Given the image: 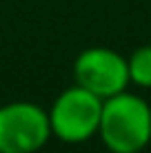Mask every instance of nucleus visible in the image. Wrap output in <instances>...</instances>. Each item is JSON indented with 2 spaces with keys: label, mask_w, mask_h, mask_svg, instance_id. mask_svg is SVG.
<instances>
[{
  "label": "nucleus",
  "mask_w": 151,
  "mask_h": 153,
  "mask_svg": "<svg viewBox=\"0 0 151 153\" xmlns=\"http://www.w3.org/2000/svg\"><path fill=\"white\" fill-rule=\"evenodd\" d=\"M111 153H140L151 142V107L138 93L120 91L102 102L98 129Z\"/></svg>",
  "instance_id": "obj_1"
},
{
  "label": "nucleus",
  "mask_w": 151,
  "mask_h": 153,
  "mask_svg": "<svg viewBox=\"0 0 151 153\" xmlns=\"http://www.w3.org/2000/svg\"><path fill=\"white\" fill-rule=\"evenodd\" d=\"M102 102L96 93L74 82L56 96L54 104L47 109L54 138L67 144H80L98 135L102 118Z\"/></svg>",
  "instance_id": "obj_2"
},
{
  "label": "nucleus",
  "mask_w": 151,
  "mask_h": 153,
  "mask_svg": "<svg viewBox=\"0 0 151 153\" xmlns=\"http://www.w3.org/2000/svg\"><path fill=\"white\" fill-rule=\"evenodd\" d=\"M51 135L49 113L40 104L16 100L0 107V153H38Z\"/></svg>",
  "instance_id": "obj_3"
},
{
  "label": "nucleus",
  "mask_w": 151,
  "mask_h": 153,
  "mask_svg": "<svg viewBox=\"0 0 151 153\" xmlns=\"http://www.w3.org/2000/svg\"><path fill=\"white\" fill-rule=\"evenodd\" d=\"M74 82L102 100L127 91L131 84L127 58L109 47L82 49L74 60Z\"/></svg>",
  "instance_id": "obj_4"
},
{
  "label": "nucleus",
  "mask_w": 151,
  "mask_h": 153,
  "mask_svg": "<svg viewBox=\"0 0 151 153\" xmlns=\"http://www.w3.org/2000/svg\"><path fill=\"white\" fill-rule=\"evenodd\" d=\"M129 80L140 89H151V45H142L127 58Z\"/></svg>",
  "instance_id": "obj_5"
}]
</instances>
